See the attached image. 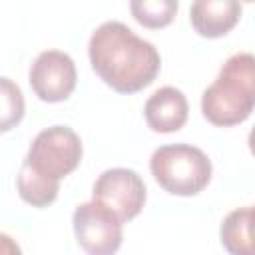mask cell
Masks as SVG:
<instances>
[{"instance_id":"cell-1","label":"cell","mask_w":255,"mask_h":255,"mask_svg":"<svg viewBox=\"0 0 255 255\" xmlns=\"http://www.w3.org/2000/svg\"><path fill=\"white\" fill-rule=\"evenodd\" d=\"M88 54L94 72L120 94L143 90L155 80L161 66L157 48L118 20L104 22L94 30Z\"/></svg>"},{"instance_id":"cell-2","label":"cell","mask_w":255,"mask_h":255,"mask_svg":"<svg viewBox=\"0 0 255 255\" xmlns=\"http://www.w3.org/2000/svg\"><path fill=\"white\" fill-rule=\"evenodd\" d=\"M255 108V54L239 52L225 60L215 82L201 96L207 122L229 128L245 122Z\"/></svg>"},{"instance_id":"cell-3","label":"cell","mask_w":255,"mask_h":255,"mask_svg":"<svg viewBox=\"0 0 255 255\" xmlns=\"http://www.w3.org/2000/svg\"><path fill=\"white\" fill-rule=\"evenodd\" d=\"M149 169L155 181L171 195H197L211 179V161L195 145L171 143L151 153Z\"/></svg>"},{"instance_id":"cell-4","label":"cell","mask_w":255,"mask_h":255,"mask_svg":"<svg viewBox=\"0 0 255 255\" xmlns=\"http://www.w3.org/2000/svg\"><path fill=\"white\" fill-rule=\"evenodd\" d=\"M82 151V139L72 128L52 126L32 139L24 161L42 175L60 181L80 165Z\"/></svg>"},{"instance_id":"cell-5","label":"cell","mask_w":255,"mask_h":255,"mask_svg":"<svg viewBox=\"0 0 255 255\" xmlns=\"http://www.w3.org/2000/svg\"><path fill=\"white\" fill-rule=\"evenodd\" d=\"M72 225L78 245L90 255H112L122 247L124 221L98 199L80 203L74 211Z\"/></svg>"},{"instance_id":"cell-6","label":"cell","mask_w":255,"mask_h":255,"mask_svg":"<svg viewBox=\"0 0 255 255\" xmlns=\"http://www.w3.org/2000/svg\"><path fill=\"white\" fill-rule=\"evenodd\" d=\"M145 183L137 171L128 167H112L100 173L92 187V197L114 209L122 221L139 215L145 203Z\"/></svg>"},{"instance_id":"cell-7","label":"cell","mask_w":255,"mask_h":255,"mask_svg":"<svg viewBox=\"0 0 255 255\" xmlns=\"http://www.w3.org/2000/svg\"><path fill=\"white\" fill-rule=\"evenodd\" d=\"M30 86L34 94L48 104L64 102L76 88L78 72L74 60L62 50H44L30 68Z\"/></svg>"},{"instance_id":"cell-8","label":"cell","mask_w":255,"mask_h":255,"mask_svg":"<svg viewBox=\"0 0 255 255\" xmlns=\"http://www.w3.org/2000/svg\"><path fill=\"white\" fill-rule=\"evenodd\" d=\"M187 114H189L187 98L181 90L173 86H163L155 90L143 106V116L147 126L159 133H171L181 129L187 122Z\"/></svg>"},{"instance_id":"cell-9","label":"cell","mask_w":255,"mask_h":255,"mask_svg":"<svg viewBox=\"0 0 255 255\" xmlns=\"http://www.w3.org/2000/svg\"><path fill=\"white\" fill-rule=\"evenodd\" d=\"M241 18L239 0H195L189 10L193 30L203 38H221Z\"/></svg>"},{"instance_id":"cell-10","label":"cell","mask_w":255,"mask_h":255,"mask_svg":"<svg viewBox=\"0 0 255 255\" xmlns=\"http://www.w3.org/2000/svg\"><path fill=\"white\" fill-rule=\"evenodd\" d=\"M221 245L233 255H255V205L233 209L219 229Z\"/></svg>"},{"instance_id":"cell-11","label":"cell","mask_w":255,"mask_h":255,"mask_svg":"<svg viewBox=\"0 0 255 255\" xmlns=\"http://www.w3.org/2000/svg\"><path fill=\"white\" fill-rule=\"evenodd\" d=\"M16 187H18V195L26 203H30L32 207H46L56 201L60 191V181L42 175L30 163L22 161V167L16 177Z\"/></svg>"},{"instance_id":"cell-12","label":"cell","mask_w":255,"mask_h":255,"mask_svg":"<svg viewBox=\"0 0 255 255\" xmlns=\"http://www.w3.org/2000/svg\"><path fill=\"white\" fill-rule=\"evenodd\" d=\"M177 0H129V12L137 24L149 30L165 28L177 14Z\"/></svg>"},{"instance_id":"cell-13","label":"cell","mask_w":255,"mask_h":255,"mask_svg":"<svg viewBox=\"0 0 255 255\" xmlns=\"http://www.w3.org/2000/svg\"><path fill=\"white\" fill-rule=\"evenodd\" d=\"M0 88H2V122H0V129L8 131L24 116V96H22V90L6 76L0 80Z\"/></svg>"},{"instance_id":"cell-14","label":"cell","mask_w":255,"mask_h":255,"mask_svg":"<svg viewBox=\"0 0 255 255\" xmlns=\"http://www.w3.org/2000/svg\"><path fill=\"white\" fill-rule=\"evenodd\" d=\"M247 143H249V149H251V153L255 155V126H253V128H251V131H249Z\"/></svg>"},{"instance_id":"cell-15","label":"cell","mask_w":255,"mask_h":255,"mask_svg":"<svg viewBox=\"0 0 255 255\" xmlns=\"http://www.w3.org/2000/svg\"><path fill=\"white\" fill-rule=\"evenodd\" d=\"M245 2H255V0H245Z\"/></svg>"}]
</instances>
